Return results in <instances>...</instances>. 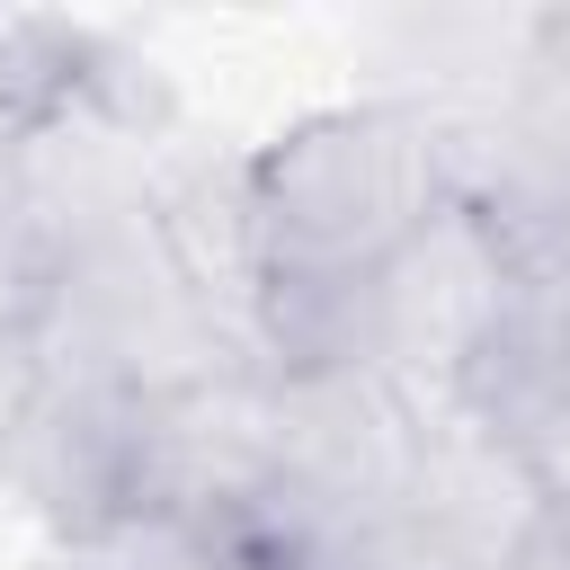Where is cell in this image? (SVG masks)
Listing matches in <instances>:
<instances>
[{
	"mask_svg": "<svg viewBox=\"0 0 570 570\" xmlns=\"http://www.w3.org/2000/svg\"><path fill=\"white\" fill-rule=\"evenodd\" d=\"M249 178H258V232H267V303L356 285L436 205H454L428 98H356V107L303 116L267 151H249Z\"/></svg>",
	"mask_w": 570,
	"mask_h": 570,
	"instance_id": "cell-1",
	"label": "cell"
},
{
	"mask_svg": "<svg viewBox=\"0 0 570 570\" xmlns=\"http://www.w3.org/2000/svg\"><path fill=\"white\" fill-rule=\"evenodd\" d=\"M517 570H570V499H543V517H534Z\"/></svg>",
	"mask_w": 570,
	"mask_h": 570,
	"instance_id": "cell-7",
	"label": "cell"
},
{
	"mask_svg": "<svg viewBox=\"0 0 570 570\" xmlns=\"http://www.w3.org/2000/svg\"><path fill=\"white\" fill-rule=\"evenodd\" d=\"M543 294H552V303H561V321H570V267H561V276H552Z\"/></svg>",
	"mask_w": 570,
	"mask_h": 570,
	"instance_id": "cell-8",
	"label": "cell"
},
{
	"mask_svg": "<svg viewBox=\"0 0 570 570\" xmlns=\"http://www.w3.org/2000/svg\"><path fill=\"white\" fill-rule=\"evenodd\" d=\"M267 428H276V454H267L258 534L285 561H312L321 543L401 517L428 401H410L365 365H276Z\"/></svg>",
	"mask_w": 570,
	"mask_h": 570,
	"instance_id": "cell-2",
	"label": "cell"
},
{
	"mask_svg": "<svg viewBox=\"0 0 570 570\" xmlns=\"http://www.w3.org/2000/svg\"><path fill=\"white\" fill-rule=\"evenodd\" d=\"M303 570H472V561H454L436 534H419L410 517H383V525H365V534H338V543H321Z\"/></svg>",
	"mask_w": 570,
	"mask_h": 570,
	"instance_id": "cell-4",
	"label": "cell"
},
{
	"mask_svg": "<svg viewBox=\"0 0 570 570\" xmlns=\"http://www.w3.org/2000/svg\"><path fill=\"white\" fill-rule=\"evenodd\" d=\"M508 445L525 454V472L543 481V499H570V356H561V374L534 392V410L508 428Z\"/></svg>",
	"mask_w": 570,
	"mask_h": 570,
	"instance_id": "cell-5",
	"label": "cell"
},
{
	"mask_svg": "<svg viewBox=\"0 0 570 570\" xmlns=\"http://www.w3.org/2000/svg\"><path fill=\"white\" fill-rule=\"evenodd\" d=\"M18 125H0V285L36 276V232H27V196H18Z\"/></svg>",
	"mask_w": 570,
	"mask_h": 570,
	"instance_id": "cell-6",
	"label": "cell"
},
{
	"mask_svg": "<svg viewBox=\"0 0 570 570\" xmlns=\"http://www.w3.org/2000/svg\"><path fill=\"white\" fill-rule=\"evenodd\" d=\"M401 517L419 534H436L454 561L472 570H517L534 517H543V481L525 472V454L508 436H490L472 410H428L419 428V463H410V499Z\"/></svg>",
	"mask_w": 570,
	"mask_h": 570,
	"instance_id": "cell-3",
	"label": "cell"
}]
</instances>
